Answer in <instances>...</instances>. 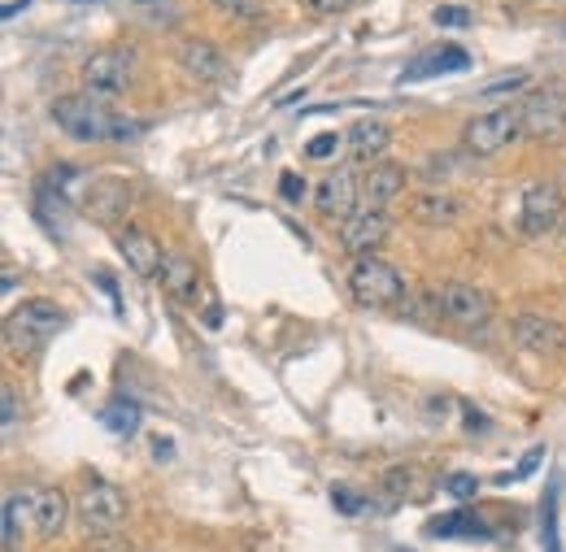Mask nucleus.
Returning a JSON list of instances; mask_svg holds the SVG:
<instances>
[{"mask_svg": "<svg viewBox=\"0 0 566 552\" xmlns=\"http://www.w3.org/2000/svg\"><path fill=\"white\" fill-rule=\"evenodd\" d=\"M53 123L78 144H109V139H136V131H144V123L118 118L101 96L92 92H71L53 100Z\"/></svg>", "mask_w": 566, "mask_h": 552, "instance_id": "nucleus-1", "label": "nucleus"}, {"mask_svg": "<svg viewBox=\"0 0 566 552\" xmlns=\"http://www.w3.org/2000/svg\"><path fill=\"white\" fill-rule=\"evenodd\" d=\"M66 327V314L57 309V300H22L9 318H4V348L13 357H35L44 352L49 340Z\"/></svg>", "mask_w": 566, "mask_h": 552, "instance_id": "nucleus-2", "label": "nucleus"}, {"mask_svg": "<svg viewBox=\"0 0 566 552\" xmlns=\"http://www.w3.org/2000/svg\"><path fill=\"white\" fill-rule=\"evenodd\" d=\"M345 283H349L354 305H361V309H397L410 296L406 291V275L397 266H388L384 257H354Z\"/></svg>", "mask_w": 566, "mask_h": 552, "instance_id": "nucleus-3", "label": "nucleus"}, {"mask_svg": "<svg viewBox=\"0 0 566 552\" xmlns=\"http://www.w3.org/2000/svg\"><path fill=\"white\" fill-rule=\"evenodd\" d=\"M132 505H127V491L118 484H105V479H92L83 484V491L74 496V518L87 527V535H101V531H123Z\"/></svg>", "mask_w": 566, "mask_h": 552, "instance_id": "nucleus-4", "label": "nucleus"}, {"mask_svg": "<svg viewBox=\"0 0 566 552\" xmlns=\"http://www.w3.org/2000/svg\"><path fill=\"white\" fill-rule=\"evenodd\" d=\"M518 114H523V136L541 139V144H554L566 136V83H545L536 92H527L518 100Z\"/></svg>", "mask_w": 566, "mask_h": 552, "instance_id": "nucleus-5", "label": "nucleus"}, {"mask_svg": "<svg viewBox=\"0 0 566 552\" xmlns=\"http://www.w3.org/2000/svg\"><path fill=\"white\" fill-rule=\"evenodd\" d=\"M78 74H83V87L92 96H123L136 83V53L123 44H105V49L87 53Z\"/></svg>", "mask_w": 566, "mask_h": 552, "instance_id": "nucleus-6", "label": "nucleus"}, {"mask_svg": "<svg viewBox=\"0 0 566 552\" xmlns=\"http://www.w3.org/2000/svg\"><path fill=\"white\" fill-rule=\"evenodd\" d=\"M514 139H523V114L518 105H501V109H489L480 118H471L462 127V148L471 157H496L501 148H510Z\"/></svg>", "mask_w": 566, "mask_h": 552, "instance_id": "nucleus-7", "label": "nucleus"}, {"mask_svg": "<svg viewBox=\"0 0 566 552\" xmlns=\"http://www.w3.org/2000/svg\"><path fill=\"white\" fill-rule=\"evenodd\" d=\"M136 201V188L123 179V174H96L92 179V188H87V197H83V213L92 217V222H101V226H123V217H127V209Z\"/></svg>", "mask_w": 566, "mask_h": 552, "instance_id": "nucleus-8", "label": "nucleus"}, {"mask_svg": "<svg viewBox=\"0 0 566 552\" xmlns=\"http://www.w3.org/2000/svg\"><path fill=\"white\" fill-rule=\"evenodd\" d=\"M436 309L453 327H484L493 318V296L475 283H444L436 296Z\"/></svg>", "mask_w": 566, "mask_h": 552, "instance_id": "nucleus-9", "label": "nucleus"}, {"mask_svg": "<svg viewBox=\"0 0 566 552\" xmlns=\"http://www.w3.org/2000/svg\"><path fill=\"white\" fill-rule=\"evenodd\" d=\"M563 213H566V192L558 183H532L523 192V205H518V231L532 235V240H541V235H549L563 222Z\"/></svg>", "mask_w": 566, "mask_h": 552, "instance_id": "nucleus-10", "label": "nucleus"}, {"mask_svg": "<svg viewBox=\"0 0 566 552\" xmlns=\"http://www.w3.org/2000/svg\"><path fill=\"white\" fill-rule=\"evenodd\" d=\"M357 205H361V179H357L354 170H332V174L318 183V192H314V209H318V217H327V222L354 217Z\"/></svg>", "mask_w": 566, "mask_h": 552, "instance_id": "nucleus-11", "label": "nucleus"}, {"mask_svg": "<svg viewBox=\"0 0 566 552\" xmlns=\"http://www.w3.org/2000/svg\"><path fill=\"white\" fill-rule=\"evenodd\" d=\"M388 231H392V222H388L384 209L361 205L354 217L340 222V248H345L349 257H375V248L388 240Z\"/></svg>", "mask_w": 566, "mask_h": 552, "instance_id": "nucleus-12", "label": "nucleus"}, {"mask_svg": "<svg viewBox=\"0 0 566 552\" xmlns=\"http://www.w3.org/2000/svg\"><path fill=\"white\" fill-rule=\"evenodd\" d=\"M114 248H118V257L132 266V275H140V278L161 275L166 253H161V244H157L144 226H118V231H114Z\"/></svg>", "mask_w": 566, "mask_h": 552, "instance_id": "nucleus-13", "label": "nucleus"}, {"mask_svg": "<svg viewBox=\"0 0 566 552\" xmlns=\"http://www.w3.org/2000/svg\"><path fill=\"white\" fill-rule=\"evenodd\" d=\"M406 188H410V170H406V166H397V161H375V166L361 174V205L384 209L388 201H397Z\"/></svg>", "mask_w": 566, "mask_h": 552, "instance_id": "nucleus-14", "label": "nucleus"}, {"mask_svg": "<svg viewBox=\"0 0 566 552\" xmlns=\"http://www.w3.org/2000/svg\"><path fill=\"white\" fill-rule=\"evenodd\" d=\"M514 340L532 348V352H563L566 327L558 318H545V314H518L514 318Z\"/></svg>", "mask_w": 566, "mask_h": 552, "instance_id": "nucleus-15", "label": "nucleus"}, {"mask_svg": "<svg viewBox=\"0 0 566 552\" xmlns=\"http://www.w3.org/2000/svg\"><path fill=\"white\" fill-rule=\"evenodd\" d=\"M179 66L197 83H222L227 78V57L213 49L210 40H184L179 44Z\"/></svg>", "mask_w": 566, "mask_h": 552, "instance_id": "nucleus-16", "label": "nucleus"}, {"mask_svg": "<svg viewBox=\"0 0 566 552\" xmlns=\"http://www.w3.org/2000/svg\"><path fill=\"white\" fill-rule=\"evenodd\" d=\"M157 283H161V291H166L170 300H184V305H188V300L197 296V287H201V266H197L188 253H166Z\"/></svg>", "mask_w": 566, "mask_h": 552, "instance_id": "nucleus-17", "label": "nucleus"}, {"mask_svg": "<svg viewBox=\"0 0 566 552\" xmlns=\"http://www.w3.org/2000/svg\"><path fill=\"white\" fill-rule=\"evenodd\" d=\"M471 66V53L462 44H444V49H431L423 53L410 70H401L397 83H423V78H436V74H458V70Z\"/></svg>", "mask_w": 566, "mask_h": 552, "instance_id": "nucleus-18", "label": "nucleus"}, {"mask_svg": "<svg viewBox=\"0 0 566 552\" xmlns=\"http://www.w3.org/2000/svg\"><path fill=\"white\" fill-rule=\"evenodd\" d=\"M71 496L62 487H40V500H35V535L40 540H57L71 522Z\"/></svg>", "mask_w": 566, "mask_h": 552, "instance_id": "nucleus-19", "label": "nucleus"}, {"mask_svg": "<svg viewBox=\"0 0 566 552\" xmlns=\"http://www.w3.org/2000/svg\"><path fill=\"white\" fill-rule=\"evenodd\" d=\"M35 500H40V487H13L4 496V552L18 549L22 527H35Z\"/></svg>", "mask_w": 566, "mask_h": 552, "instance_id": "nucleus-20", "label": "nucleus"}, {"mask_svg": "<svg viewBox=\"0 0 566 552\" xmlns=\"http://www.w3.org/2000/svg\"><path fill=\"white\" fill-rule=\"evenodd\" d=\"M388 144H392V131H388V123H379V118H361L354 131L345 136L349 157H354V161H370V166L388 152Z\"/></svg>", "mask_w": 566, "mask_h": 552, "instance_id": "nucleus-21", "label": "nucleus"}, {"mask_svg": "<svg viewBox=\"0 0 566 552\" xmlns=\"http://www.w3.org/2000/svg\"><path fill=\"white\" fill-rule=\"evenodd\" d=\"M44 188H49V192H57V197H62V201H71V205H83V197H87V188H92V174H87L83 166L57 161V166H49Z\"/></svg>", "mask_w": 566, "mask_h": 552, "instance_id": "nucleus-22", "label": "nucleus"}, {"mask_svg": "<svg viewBox=\"0 0 566 552\" xmlns=\"http://www.w3.org/2000/svg\"><path fill=\"white\" fill-rule=\"evenodd\" d=\"M66 209H71V201H62L57 192H49L44 183L35 188V205H31V213L40 217V226H44L53 240H66V235H71V217H66Z\"/></svg>", "mask_w": 566, "mask_h": 552, "instance_id": "nucleus-23", "label": "nucleus"}, {"mask_svg": "<svg viewBox=\"0 0 566 552\" xmlns=\"http://www.w3.org/2000/svg\"><path fill=\"white\" fill-rule=\"evenodd\" d=\"M415 217H419L423 226H449V222L462 217V201L449 197V192H423V197L415 201Z\"/></svg>", "mask_w": 566, "mask_h": 552, "instance_id": "nucleus-24", "label": "nucleus"}, {"mask_svg": "<svg viewBox=\"0 0 566 552\" xmlns=\"http://www.w3.org/2000/svg\"><path fill=\"white\" fill-rule=\"evenodd\" d=\"M101 422H105V431H114L118 439H132L136 431H140V405L136 401H109L105 410H101Z\"/></svg>", "mask_w": 566, "mask_h": 552, "instance_id": "nucleus-25", "label": "nucleus"}, {"mask_svg": "<svg viewBox=\"0 0 566 552\" xmlns=\"http://www.w3.org/2000/svg\"><path fill=\"white\" fill-rule=\"evenodd\" d=\"M427 535H493V527L489 522H480L475 513H444L440 522H431L427 527Z\"/></svg>", "mask_w": 566, "mask_h": 552, "instance_id": "nucleus-26", "label": "nucleus"}, {"mask_svg": "<svg viewBox=\"0 0 566 552\" xmlns=\"http://www.w3.org/2000/svg\"><path fill=\"white\" fill-rule=\"evenodd\" d=\"M213 9H218V13H227V18L253 22V18H262V13H266V0H213Z\"/></svg>", "mask_w": 566, "mask_h": 552, "instance_id": "nucleus-27", "label": "nucleus"}, {"mask_svg": "<svg viewBox=\"0 0 566 552\" xmlns=\"http://www.w3.org/2000/svg\"><path fill=\"white\" fill-rule=\"evenodd\" d=\"M340 144H345V139L336 136V131L314 136L310 144H305V161H327V157H336V152H340Z\"/></svg>", "mask_w": 566, "mask_h": 552, "instance_id": "nucleus-28", "label": "nucleus"}, {"mask_svg": "<svg viewBox=\"0 0 566 552\" xmlns=\"http://www.w3.org/2000/svg\"><path fill=\"white\" fill-rule=\"evenodd\" d=\"M83 552H132V540H123L118 531H101L83 540Z\"/></svg>", "mask_w": 566, "mask_h": 552, "instance_id": "nucleus-29", "label": "nucleus"}, {"mask_svg": "<svg viewBox=\"0 0 566 552\" xmlns=\"http://www.w3.org/2000/svg\"><path fill=\"white\" fill-rule=\"evenodd\" d=\"M431 22H436V26H471V22H475V13H471V9H462V4H440V9L431 13Z\"/></svg>", "mask_w": 566, "mask_h": 552, "instance_id": "nucleus-30", "label": "nucleus"}, {"mask_svg": "<svg viewBox=\"0 0 566 552\" xmlns=\"http://www.w3.org/2000/svg\"><path fill=\"white\" fill-rule=\"evenodd\" d=\"M554 500H558V491L549 487V496H545V522H541V535H545V552H563V544H558V522H554Z\"/></svg>", "mask_w": 566, "mask_h": 552, "instance_id": "nucleus-31", "label": "nucleus"}, {"mask_svg": "<svg viewBox=\"0 0 566 552\" xmlns=\"http://www.w3.org/2000/svg\"><path fill=\"white\" fill-rule=\"evenodd\" d=\"M444 491L458 496V500H467V496L480 491V479H475V475H449V479H444Z\"/></svg>", "mask_w": 566, "mask_h": 552, "instance_id": "nucleus-32", "label": "nucleus"}, {"mask_svg": "<svg viewBox=\"0 0 566 552\" xmlns=\"http://www.w3.org/2000/svg\"><path fill=\"white\" fill-rule=\"evenodd\" d=\"M518 87H527V74H510V78H496V83H489L480 96L489 100V96H505V92H518Z\"/></svg>", "mask_w": 566, "mask_h": 552, "instance_id": "nucleus-33", "label": "nucleus"}, {"mask_svg": "<svg viewBox=\"0 0 566 552\" xmlns=\"http://www.w3.org/2000/svg\"><path fill=\"white\" fill-rule=\"evenodd\" d=\"M357 0H310V9L314 13H323V18H336V13H349Z\"/></svg>", "mask_w": 566, "mask_h": 552, "instance_id": "nucleus-34", "label": "nucleus"}, {"mask_svg": "<svg viewBox=\"0 0 566 552\" xmlns=\"http://www.w3.org/2000/svg\"><path fill=\"white\" fill-rule=\"evenodd\" d=\"M280 197L283 201H301V197H305V179H296V174L287 170V174L280 179Z\"/></svg>", "mask_w": 566, "mask_h": 552, "instance_id": "nucleus-35", "label": "nucleus"}, {"mask_svg": "<svg viewBox=\"0 0 566 552\" xmlns=\"http://www.w3.org/2000/svg\"><path fill=\"white\" fill-rule=\"evenodd\" d=\"M332 500H336V505H340V509H345V513H361V509H366V505H361V500H357L354 491H345V487H336V491H332Z\"/></svg>", "mask_w": 566, "mask_h": 552, "instance_id": "nucleus-36", "label": "nucleus"}, {"mask_svg": "<svg viewBox=\"0 0 566 552\" xmlns=\"http://www.w3.org/2000/svg\"><path fill=\"white\" fill-rule=\"evenodd\" d=\"M0 405H4V431L18 422V396H13V388L4 383V392H0Z\"/></svg>", "mask_w": 566, "mask_h": 552, "instance_id": "nucleus-37", "label": "nucleus"}, {"mask_svg": "<svg viewBox=\"0 0 566 552\" xmlns=\"http://www.w3.org/2000/svg\"><path fill=\"white\" fill-rule=\"evenodd\" d=\"M153 457H157V461L170 457V439H157V444H153Z\"/></svg>", "mask_w": 566, "mask_h": 552, "instance_id": "nucleus-38", "label": "nucleus"}, {"mask_svg": "<svg viewBox=\"0 0 566 552\" xmlns=\"http://www.w3.org/2000/svg\"><path fill=\"white\" fill-rule=\"evenodd\" d=\"M27 4H31V0H9V4H4V18H13V13L27 9Z\"/></svg>", "mask_w": 566, "mask_h": 552, "instance_id": "nucleus-39", "label": "nucleus"}, {"mask_svg": "<svg viewBox=\"0 0 566 552\" xmlns=\"http://www.w3.org/2000/svg\"><path fill=\"white\" fill-rule=\"evenodd\" d=\"M140 4H153V0H140Z\"/></svg>", "mask_w": 566, "mask_h": 552, "instance_id": "nucleus-40", "label": "nucleus"}, {"mask_svg": "<svg viewBox=\"0 0 566 552\" xmlns=\"http://www.w3.org/2000/svg\"><path fill=\"white\" fill-rule=\"evenodd\" d=\"M13 552H18V549H13Z\"/></svg>", "mask_w": 566, "mask_h": 552, "instance_id": "nucleus-41", "label": "nucleus"}]
</instances>
